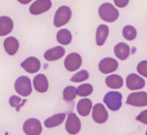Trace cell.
<instances>
[{
    "label": "cell",
    "instance_id": "6da1fadb",
    "mask_svg": "<svg viewBox=\"0 0 147 135\" xmlns=\"http://www.w3.org/2000/svg\"><path fill=\"white\" fill-rule=\"evenodd\" d=\"M99 16L102 20L107 22H113L118 19L119 13L112 4L104 3L99 8Z\"/></svg>",
    "mask_w": 147,
    "mask_h": 135
},
{
    "label": "cell",
    "instance_id": "7a4b0ae2",
    "mask_svg": "<svg viewBox=\"0 0 147 135\" xmlns=\"http://www.w3.org/2000/svg\"><path fill=\"white\" fill-rule=\"evenodd\" d=\"M104 102L112 111H118L122 105V95L116 91L108 92L104 97Z\"/></svg>",
    "mask_w": 147,
    "mask_h": 135
},
{
    "label": "cell",
    "instance_id": "3957f363",
    "mask_svg": "<svg viewBox=\"0 0 147 135\" xmlns=\"http://www.w3.org/2000/svg\"><path fill=\"white\" fill-rule=\"evenodd\" d=\"M71 18V10L68 6H61L57 9L54 18V24L56 27H60L66 24Z\"/></svg>",
    "mask_w": 147,
    "mask_h": 135
},
{
    "label": "cell",
    "instance_id": "277c9868",
    "mask_svg": "<svg viewBox=\"0 0 147 135\" xmlns=\"http://www.w3.org/2000/svg\"><path fill=\"white\" fill-rule=\"evenodd\" d=\"M15 90L16 93L22 96H28L32 93V87L30 78L25 76L18 77L15 82Z\"/></svg>",
    "mask_w": 147,
    "mask_h": 135
},
{
    "label": "cell",
    "instance_id": "5b68a950",
    "mask_svg": "<svg viewBox=\"0 0 147 135\" xmlns=\"http://www.w3.org/2000/svg\"><path fill=\"white\" fill-rule=\"evenodd\" d=\"M23 130L27 135H40L42 132L40 120L35 118L28 119L24 124Z\"/></svg>",
    "mask_w": 147,
    "mask_h": 135
},
{
    "label": "cell",
    "instance_id": "8992f818",
    "mask_svg": "<svg viewBox=\"0 0 147 135\" xmlns=\"http://www.w3.org/2000/svg\"><path fill=\"white\" fill-rule=\"evenodd\" d=\"M65 129L68 133L71 135H75L80 132L81 122L75 113L69 114L65 123Z\"/></svg>",
    "mask_w": 147,
    "mask_h": 135
},
{
    "label": "cell",
    "instance_id": "52a82bcc",
    "mask_svg": "<svg viewBox=\"0 0 147 135\" xmlns=\"http://www.w3.org/2000/svg\"><path fill=\"white\" fill-rule=\"evenodd\" d=\"M127 103L134 107H146L147 105V94L146 92H137L129 94Z\"/></svg>",
    "mask_w": 147,
    "mask_h": 135
},
{
    "label": "cell",
    "instance_id": "ba28073f",
    "mask_svg": "<svg viewBox=\"0 0 147 135\" xmlns=\"http://www.w3.org/2000/svg\"><path fill=\"white\" fill-rule=\"evenodd\" d=\"M82 65V57L79 54H70L66 57L64 61L65 68L69 71H75L80 68Z\"/></svg>",
    "mask_w": 147,
    "mask_h": 135
},
{
    "label": "cell",
    "instance_id": "9c48e42d",
    "mask_svg": "<svg viewBox=\"0 0 147 135\" xmlns=\"http://www.w3.org/2000/svg\"><path fill=\"white\" fill-rule=\"evenodd\" d=\"M92 118L97 124H104L105 123L108 118V112L102 103H96L93 109Z\"/></svg>",
    "mask_w": 147,
    "mask_h": 135
},
{
    "label": "cell",
    "instance_id": "30bf717a",
    "mask_svg": "<svg viewBox=\"0 0 147 135\" xmlns=\"http://www.w3.org/2000/svg\"><path fill=\"white\" fill-rule=\"evenodd\" d=\"M51 7L52 2L49 0H38L31 5L30 12L32 15H39L48 11Z\"/></svg>",
    "mask_w": 147,
    "mask_h": 135
},
{
    "label": "cell",
    "instance_id": "8fae6325",
    "mask_svg": "<svg viewBox=\"0 0 147 135\" xmlns=\"http://www.w3.org/2000/svg\"><path fill=\"white\" fill-rule=\"evenodd\" d=\"M119 62L115 59L107 57L100 61L99 64V69L103 73H110L117 70Z\"/></svg>",
    "mask_w": 147,
    "mask_h": 135
},
{
    "label": "cell",
    "instance_id": "7c38bea8",
    "mask_svg": "<svg viewBox=\"0 0 147 135\" xmlns=\"http://www.w3.org/2000/svg\"><path fill=\"white\" fill-rule=\"evenodd\" d=\"M126 84L129 90H136L144 88L145 86V81L136 73H131L127 77Z\"/></svg>",
    "mask_w": 147,
    "mask_h": 135
},
{
    "label": "cell",
    "instance_id": "4fadbf2b",
    "mask_svg": "<svg viewBox=\"0 0 147 135\" xmlns=\"http://www.w3.org/2000/svg\"><path fill=\"white\" fill-rule=\"evenodd\" d=\"M21 66L28 73H35L40 70V62L36 57H30L21 63Z\"/></svg>",
    "mask_w": 147,
    "mask_h": 135
},
{
    "label": "cell",
    "instance_id": "5bb4252c",
    "mask_svg": "<svg viewBox=\"0 0 147 135\" xmlns=\"http://www.w3.org/2000/svg\"><path fill=\"white\" fill-rule=\"evenodd\" d=\"M65 48L62 46H55L47 50L44 54V58L48 61H55L62 58L65 54Z\"/></svg>",
    "mask_w": 147,
    "mask_h": 135
},
{
    "label": "cell",
    "instance_id": "9a60e30c",
    "mask_svg": "<svg viewBox=\"0 0 147 135\" xmlns=\"http://www.w3.org/2000/svg\"><path fill=\"white\" fill-rule=\"evenodd\" d=\"M33 85L35 90L39 93H45L49 88V82L47 77L43 73L38 74L33 79Z\"/></svg>",
    "mask_w": 147,
    "mask_h": 135
},
{
    "label": "cell",
    "instance_id": "2e32d148",
    "mask_svg": "<svg viewBox=\"0 0 147 135\" xmlns=\"http://www.w3.org/2000/svg\"><path fill=\"white\" fill-rule=\"evenodd\" d=\"M13 22L8 16L0 17V36H5L12 32Z\"/></svg>",
    "mask_w": 147,
    "mask_h": 135
},
{
    "label": "cell",
    "instance_id": "e0dca14e",
    "mask_svg": "<svg viewBox=\"0 0 147 135\" xmlns=\"http://www.w3.org/2000/svg\"><path fill=\"white\" fill-rule=\"evenodd\" d=\"M4 47L5 52L8 54L14 55L18 52L19 43L14 37H8L4 41Z\"/></svg>",
    "mask_w": 147,
    "mask_h": 135
},
{
    "label": "cell",
    "instance_id": "ac0fdd59",
    "mask_svg": "<svg viewBox=\"0 0 147 135\" xmlns=\"http://www.w3.org/2000/svg\"><path fill=\"white\" fill-rule=\"evenodd\" d=\"M114 53L119 60H125L129 56L130 48L125 43H119L117 45H115L114 48Z\"/></svg>",
    "mask_w": 147,
    "mask_h": 135
},
{
    "label": "cell",
    "instance_id": "d6986e66",
    "mask_svg": "<svg viewBox=\"0 0 147 135\" xmlns=\"http://www.w3.org/2000/svg\"><path fill=\"white\" fill-rule=\"evenodd\" d=\"M109 35V28L105 24H101L98 27L96 34V41L99 46H103Z\"/></svg>",
    "mask_w": 147,
    "mask_h": 135
},
{
    "label": "cell",
    "instance_id": "ffe728a7",
    "mask_svg": "<svg viewBox=\"0 0 147 135\" xmlns=\"http://www.w3.org/2000/svg\"><path fill=\"white\" fill-rule=\"evenodd\" d=\"M92 109V101L88 99H81L77 105V112L81 116H88Z\"/></svg>",
    "mask_w": 147,
    "mask_h": 135
},
{
    "label": "cell",
    "instance_id": "44dd1931",
    "mask_svg": "<svg viewBox=\"0 0 147 135\" xmlns=\"http://www.w3.org/2000/svg\"><path fill=\"white\" fill-rule=\"evenodd\" d=\"M65 118V113H59L54 115L52 117L49 118L44 121V126L47 128H53L60 125L63 123Z\"/></svg>",
    "mask_w": 147,
    "mask_h": 135
},
{
    "label": "cell",
    "instance_id": "7402d4cb",
    "mask_svg": "<svg viewBox=\"0 0 147 135\" xmlns=\"http://www.w3.org/2000/svg\"><path fill=\"white\" fill-rule=\"evenodd\" d=\"M106 85L110 88L112 89H119L123 86L124 80L121 77L117 74H113L108 76L105 79Z\"/></svg>",
    "mask_w": 147,
    "mask_h": 135
},
{
    "label": "cell",
    "instance_id": "603a6c76",
    "mask_svg": "<svg viewBox=\"0 0 147 135\" xmlns=\"http://www.w3.org/2000/svg\"><path fill=\"white\" fill-rule=\"evenodd\" d=\"M57 40L62 45H69L72 40L71 33L66 29L60 30L57 33Z\"/></svg>",
    "mask_w": 147,
    "mask_h": 135
},
{
    "label": "cell",
    "instance_id": "cb8c5ba5",
    "mask_svg": "<svg viewBox=\"0 0 147 135\" xmlns=\"http://www.w3.org/2000/svg\"><path fill=\"white\" fill-rule=\"evenodd\" d=\"M93 86L90 84H82L76 89V92L79 96L83 97L90 95L93 93Z\"/></svg>",
    "mask_w": 147,
    "mask_h": 135
},
{
    "label": "cell",
    "instance_id": "d4e9b609",
    "mask_svg": "<svg viewBox=\"0 0 147 135\" xmlns=\"http://www.w3.org/2000/svg\"><path fill=\"white\" fill-rule=\"evenodd\" d=\"M63 99L66 101H72L77 96L76 87L74 86H68L63 90Z\"/></svg>",
    "mask_w": 147,
    "mask_h": 135
},
{
    "label": "cell",
    "instance_id": "484cf974",
    "mask_svg": "<svg viewBox=\"0 0 147 135\" xmlns=\"http://www.w3.org/2000/svg\"><path fill=\"white\" fill-rule=\"evenodd\" d=\"M123 36L128 40H133L137 36V31L134 27L130 25H127L124 27L123 31Z\"/></svg>",
    "mask_w": 147,
    "mask_h": 135
},
{
    "label": "cell",
    "instance_id": "4316f807",
    "mask_svg": "<svg viewBox=\"0 0 147 135\" xmlns=\"http://www.w3.org/2000/svg\"><path fill=\"white\" fill-rule=\"evenodd\" d=\"M27 102V100H22L20 97L17 95H12L9 99V103L10 106L13 107H15L17 112L20 111V109L24 105V103Z\"/></svg>",
    "mask_w": 147,
    "mask_h": 135
},
{
    "label": "cell",
    "instance_id": "83f0119b",
    "mask_svg": "<svg viewBox=\"0 0 147 135\" xmlns=\"http://www.w3.org/2000/svg\"><path fill=\"white\" fill-rule=\"evenodd\" d=\"M89 78V73L87 71L82 70L75 73L71 79V81L74 82H81L87 80Z\"/></svg>",
    "mask_w": 147,
    "mask_h": 135
},
{
    "label": "cell",
    "instance_id": "f1b7e54d",
    "mask_svg": "<svg viewBox=\"0 0 147 135\" xmlns=\"http://www.w3.org/2000/svg\"><path fill=\"white\" fill-rule=\"evenodd\" d=\"M146 66H147V62L146 61V60H144V61H142L141 62H140L137 67L138 72L140 74H141V75H143L145 77H147Z\"/></svg>",
    "mask_w": 147,
    "mask_h": 135
},
{
    "label": "cell",
    "instance_id": "f546056e",
    "mask_svg": "<svg viewBox=\"0 0 147 135\" xmlns=\"http://www.w3.org/2000/svg\"><path fill=\"white\" fill-rule=\"evenodd\" d=\"M146 112H147V110H144L142 113H140V115L138 116L137 118H136L137 119V120H139V121H140V122H143L144 124H147Z\"/></svg>",
    "mask_w": 147,
    "mask_h": 135
},
{
    "label": "cell",
    "instance_id": "4dcf8cb0",
    "mask_svg": "<svg viewBox=\"0 0 147 135\" xmlns=\"http://www.w3.org/2000/svg\"><path fill=\"white\" fill-rule=\"evenodd\" d=\"M114 3L115 4V5H117L118 7H124L128 5L129 1H127V0H118V1L117 0H115Z\"/></svg>",
    "mask_w": 147,
    "mask_h": 135
},
{
    "label": "cell",
    "instance_id": "1f68e13d",
    "mask_svg": "<svg viewBox=\"0 0 147 135\" xmlns=\"http://www.w3.org/2000/svg\"><path fill=\"white\" fill-rule=\"evenodd\" d=\"M5 135H8V132H6V133H5Z\"/></svg>",
    "mask_w": 147,
    "mask_h": 135
}]
</instances>
